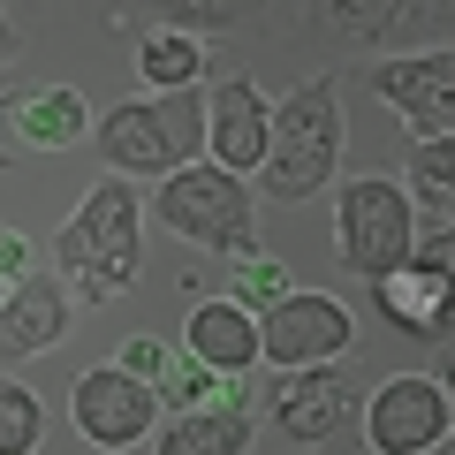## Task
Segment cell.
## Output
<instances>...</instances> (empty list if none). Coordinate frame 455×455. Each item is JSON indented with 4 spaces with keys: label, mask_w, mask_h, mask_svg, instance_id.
Listing matches in <instances>:
<instances>
[{
    "label": "cell",
    "mask_w": 455,
    "mask_h": 455,
    "mask_svg": "<svg viewBox=\"0 0 455 455\" xmlns=\"http://www.w3.org/2000/svg\"><path fill=\"white\" fill-rule=\"evenodd\" d=\"M53 266H61L68 304H114L137 281V266H145V205H137V190L122 175L84 190V205L53 235Z\"/></svg>",
    "instance_id": "obj_1"
},
{
    "label": "cell",
    "mask_w": 455,
    "mask_h": 455,
    "mask_svg": "<svg viewBox=\"0 0 455 455\" xmlns=\"http://www.w3.org/2000/svg\"><path fill=\"white\" fill-rule=\"evenodd\" d=\"M341 167V99H334V76H304L281 107H266V160H259V182L266 197L296 205V197L326 190Z\"/></svg>",
    "instance_id": "obj_2"
},
{
    "label": "cell",
    "mask_w": 455,
    "mask_h": 455,
    "mask_svg": "<svg viewBox=\"0 0 455 455\" xmlns=\"http://www.w3.org/2000/svg\"><path fill=\"white\" fill-rule=\"evenodd\" d=\"M99 130V152L122 182L130 175H175L205 152V92H167V99H130L92 122Z\"/></svg>",
    "instance_id": "obj_3"
},
{
    "label": "cell",
    "mask_w": 455,
    "mask_h": 455,
    "mask_svg": "<svg viewBox=\"0 0 455 455\" xmlns=\"http://www.w3.org/2000/svg\"><path fill=\"white\" fill-rule=\"evenodd\" d=\"M152 212L197 251H220V259H251V251H259V205H251L243 182L220 175L212 160L175 167V175L160 182V205Z\"/></svg>",
    "instance_id": "obj_4"
},
{
    "label": "cell",
    "mask_w": 455,
    "mask_h": 455,
    "mask_svg": "<svg viewBox=\"0 0 455 455\" xmlns=\"http://www.w3.org/2000/svg\"><path fill=\"white\" fill-rule=\"evenodd\" d=\"M418 251V205L387 175H349L334 190V259L357 281H379Z\"/></svg>",
    "instance_id": "obj_5"
},
{
    "label": "cell",
    "mask_w": 455,
    "mask_h": 455,
    "mask_svg": "<svg viewBox=\"0 0 455 455\" xmlns=\"http://www.w3.org/2000/svg\"><path fill=\"white\" fill-rule=\"evenodd\" d=\"M357 349V319L349 304L326 289H289L274 311L259 319V357L281 372H304V364H341Z\"/></svg>",
    "instance_id": "obj_6"
},
{
    "label": "cell",
    "mask_w": 455,
    "mask_h": 455,
    "mask_svg": "<svg viewBox=\"0 0 455 455\" xmlns=\"http://www.w3.org/2000/svg\"><path fill=\"white\" fill-rule=\"evenodd\" d=\"M448 425H455L448 379L395 372L387 387L364 403V448L372 455H433V448H448Z\"/></svg>",
    "instance_id": "obj_7"
},
{
    "label": "cell",
    "mask_w": 455,
    "mask_h": 455,
    "mask_svg": "<svg viewBox=\"0 0 455 455\" xmlns=\"http://www.w3.org/2000/svg\"><path fill=\"white\" fill-rule=\"evenodd\" d=\"M448 266H455V235H433L425 251H410L395 274H379L372 281V304H379V319L395 326V334H410V341H425V334H448Z\"/></svg>",
    "instance_id": "obj_8"
},
{
    "label": "cell",
    "mask_w": 455,
    "mask_h": 455,
    "mask_svg": "<svg viewBox=\"0 0 455 455\" xmlns=\"http://www.w3.org/2000/svg\"><path fill=\"white\" fill-rule=\"evenodd\" d=\"M68 418H76V433L92 448H137L160 425V395L145 379H130L122 364H92L76 379V395H68Z\"/></svg>",
    "instance_id": "obj_9"
},
{
    "label": "cell",
    "mask_w": 455,
    "mask_h": 455,
    "mask_svg": "<svg viewBox=\"0 0 455 455\" xmlns=\"http://www.w3.org/2000/svg\"><path fill=\"white\" fill-rule=\"evenodd\" d=\"M372 92L387 99L395 114L410 122V137H455V53H410V61H379L372 68Z\"/></svg>",
    "instance_id": "obj_10"
},
{
    "label": "cell",
    "mask_w": 455,
    "mask_h": 455,
    "mask_svg": "<svg viewBox=\"0 0 455 455\" xmlns=\"http://www.w3.org/2000/svg\"><path fill=\"white\" fill-rule=\"evenodd\" d=\"M266 403H274V425L296 448H326L341 425L357 418V379H341L334 364H304V372H281L266 387Z\"/></svg>",
    "instance_id": "obj_11"
},
{
    "label": "cell",
    "mask_w": 455,
    "mask_h": 455,
    "mask_svg": "<svg viewBox=\"0 0 455 455\" xmlns=\"http://www.w3.org/2000/svg\"><path fill=\"white\" fill-rule=\"evenodd\" d=\"M205 152L220 175H259L266 160V92L251 76H220L205 92Z\"/></svg>",
    "instance_id": "obj_12"
},
{
    "label": "cell",
    "mask_w": 455,
    "mask_h": 455,
    "mask_svg": "<svg viewBox=\"0 0 455 455\" xmlns=\"http://www.w3.org/2000/svg\"><path fill=\"white\" fill-rule=\"evenodd\" d=\"M68 289L53 274H23L16 281V296L0 304V372L8 364H31V357H46L53 341L68 334Z\"/></svg>",
    "instance_id": "obj_13"
},
{
    "label": "cell",
    "mask_w": 455,
    "mask_h": 455,
    "mask_svg": "<svg viewBox=\"0 0 455 455\" xmlns=\"http://www.w3.org/2000/svg\"><path fill=\"white\" fill-rule=\"evenodd\" d=\"M182 341H190V357L205 364V372H220V379H243L251 364H259V319H251L243 304H228V296H205V304L190 311V326H182Z\"/></svg>",
    "instance_id": "obj_14"
},
{
    "label": "cell",
    "mask_w": 455,
    "mask_h": 455,
    "mask_svg": "<svg viewBox=\"0 0 455 455\" xmlns=\"http://www.w3.org/2000/svg\"><path fill=\"white\" fill-rule=\"evenodd\" d=\"M0 122H8V137H16L23 152H68L84 130H92V107H84V92H68V84H46V92L8 99Z\"/></svg>",
    "instance_id": "obj_15"
},
{
    "label": "cell",
    "mask_w": 455,
    "mask_h": 455,
    "mask_svg": "<svg viewBox=\"0 0 455 455\" xmlns=\"http://www.w3.org/2000/svg\"><path fill=\"white\" fill-rule=\"evenodd\" d=\"M251 387H228L212 410H190V418H167L160 433V455H251Z\"/></svg>",
    "instance_id": "obj_16"
},
{
    "label": "cell",
    "mask_w": 455,
    "mask_h": 455,
    "mask_svg": "<svg viewBox=\"0 0 455 455\" xmlns=\"http://www.w3.org/2000/svg\"><path fill=\"white\" fill-rule=\"evenodd\" d=\"M137 76L152 84V92H197V76H205V38H182V31H145L137 38Z\"/></svg>",
    "instance_id": "obj_17"
},
{
    "label": "cell",
    "mask_w": 455,
    "mask_h": 455,
    "mask_svg": "<svg viewBox=\"0 0 455 455\" xmlns=\"http://www.w3.org/2000/svg\"><path fill=\"white\" fill-rule=\"evenodd\" d=\"M425 205V220H433V235H448L455 220V137H425V145H410V190Z\"/></svg>",
    "instance_id": "obj_18"
},
{
    "label": "cell",
    "mask_w": 455,
    "mask_h": 455,
    "mask_svg": "<svg viewBox=\"0 0 455 455\" xmlns=\"http://www.w3.org/2000/svg\"><path fill=\"white\" fill-rule=\"evenodd\" d=\"M38 440H46V403L0 372V455H38Z\"/></svg>",
    "instance_id": "obj_19"
},
{
    "label": "cell",
    "mask_w": 455,
    "mask_h": 455,
    "mask_svg": "<svg viewBox=\"0 0 455 455\" xmlns=\"http://www.w3.org/2000/svg\"><path fill=\"white\" fill-rule=\"evenodd\" d=\"M296 281H289V266L281 259H266V251H251V259H235V289H228V304H243L251 319H266V311L289 296Z\"/></svg>",
    "instance_id": "obj_20"
},
{
    "label": "cell",
    "mask_w": 455,
    "mask_h": 455,
    "mask_svg": "<svg viewBox=\"0 0 455 455\" xmlns=\"http://www.w3.org/2000/svg\"><path fill=\"white\" fill-rule=\"evenodd\" d=\"M319 23L349 38H387L395 23H410V0H319Z\"/></svg>",
    "instance_id": "obj_21"
},
{
    "label": "cell",
    "mask_w": 455,
    "mask_h": 455,
    "mask_svg": "<svg viewBox=\"0 0 455 455\" xmlns=\"http://www.w3.org/2000/svg\"><path fill=\"white\" fill-rule=\"evenodd\" d=\"M228 387H235V379L205 372V364H197V357H175V364H167V379H160V387H152V395H160V403L175 410V418H190V410H212V403H220Z\"/></svg>",
    "instance_id": "obj_22"
},
{
    "label": "cell",
    "mask_w": 455,
    "mask_h": 455,
    "mask_svg": "<svg viewBox=\"0 0 455 455\" xmlns=\"http://www.w3.org/2000/svg\"><path fill=\"white\" fill-rule=\"evenodd\" d=\"M160 23L182 38H205V31H235L243 8H228V0H175V8H160Z\"/></svg>",
    "instance_id": "obj_23"
},
{
    "label": "cell",
    "mask_w": 455,
    "mask_h": 455,
    "mask_svg": "<svg viewBox=\"0 0 455 455\" xmlns=\"http://www.w3.org/2000/svg\"><path fill=\"white\" fill-rule=\"evenodd\" d=\"M114 364H122V372H130V379H145V387H160V379H167V364H175V349H167L160 334H130V341H122V357H114Z\"/></svg>",
    "instance_id": "obj_24"
},
{
    "label": "cell",
    "mask_w": 455,
    "mask_h": 455,
    "mask_svg": "<svg viewBox=\"0 0 455 455\" xmlns=\"http://www.w3.org/2000/svg\"><path fill=\"white\" fill-rule=\"evenodd\" d=\"M8 61H23V31H16L8 16H0V68H8Z\"/></svg>",
    "instance_id": "obj_25"
},
{
    "label": "cell",
    "mask_w": 455,
    "mask_h": 455,
    "mask_svg": "<svg viewBox=\"0 0 455 455\" xmlns=\"http://www.w3.org/2000/svg\"><path fill=\"white\" fill-rule=\"evenodd\" d=\"M8 296H16V274H0V304H8Z\"/></svg>",
    "instance_id": "obj_26"
},
{
    "label": "cell",
    "mask_w": 455,
    "mask_h": 455,
    "mask_svg": "<svg viewBox=\"0 0 455 455\" xmlns=\"http://www.w3.org/2000/svg\"><path fill=\"white\" fill-rule=\"evenodd\" d=\"M433 455H448V448H433Z\"/></svg>",
    "instance_id": "obj_27"
},
{
    "label": "cell",
    "mask_w": 455,
    "mask_h": 455,
    "mask_svg": "<svg viewBox=\"0 0 455 455\" xmlns=\"http://www.w3.org/2000/svg\"><path fill=\"white\" fill-rule=\"evenodd\" d=\"M0 107H8V99H0Z\"/></svg>",
    "instance_id": "obj_28"
}]
</instances>
